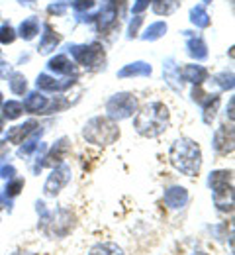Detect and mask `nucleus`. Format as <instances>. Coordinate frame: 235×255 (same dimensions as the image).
<instances>
[{"mask_svg":"<svg viewBox=\"0 0 235 255\" xmlns=\"http://www.w3.org/2000/svg\"><path fill=\"white\" fill-rule=\"evenodd\" d=\"M35 212L39 216L37 228L49 238V240H61L67 238L69 234L75 230L77 218L75 214L67 208H57V210H49L41 200L35 202Z\"/></svg>","mask_w":235,"mask_h":255,"instance_id":"f257e3e1","label":"nucleus"},{"mask_svg":"<svg viewBox=\"0 0 235 255\" xmlns=\"http://www.w3.org/2000/svg\"><path fill=\"white\" fill-rule=\"evenodd\" d=\"M170 163L174 165V169H178L180 173L194 177L200 173L202 167V151L198 143H194L192 139H176L170 147Z\"/></svg>","mask_w":235,"mask_h":255,"instance_id":"f03ea898","label":"nucleus"},{"mask_svg":"<svg viewBox=\"0 0 235 255\" xmlns=\"http://www.w3.org/2000/svg\"><path fill=\"white\" fill-rule=\"evenodd\" d=\"M135 129L137 133L145 137H155L163 133L168 126V110L161 102H151L147 104L137 116H135Z\"/></svg>","mask_w":235,"mask_h":255,"instance_id":"7ed1b4c3","label":"nucleus"},{"mask_svg":"<svg viewBox=\"0 0 235 255\" xmlns=\"http://www.w3.org/2000/svg\"><path fill=\"white\" fill-rule=\"evenodd\" d=\"M208 187L214 194V204L220 212H234V177L232 171H214L208 177Z\"/></svg>","mask_w":235,"mask_h":255,"instance_id":"20e7f679","label":"nucleus"},{"mask_svg":"<svg viewBox=\"0 0 235 255\" xmlns=\"http://www.w3.org/2000/svg\"><path fill=\"white\" fill-rule=\"evenodd\" d=\"M82 133L90 143H96V145H108L120 137V129L108 118H92L84 126Z\"/></svg>","mask_w":235,"mask_h":255,"instance_id":"39448f33","label":"nucleus"},{"mask_svg":"<svg viewBox=\"0 0 235 255\" xmlns=\"http://www.w3.org/2000/svg\"><path fill=\"white\" fill-rule=\"evenodd\" d=\"M137 108V100L135 96L128 95V93H120V95H114L108 104H106V110H108V116L114 118V120H124V118H130Z\"/></svg>","mask_w":235,"mask_h":255,"instance_id":"423d86ee","label":"nucleus"},{"mask_svg":"<svg viewBox=\"0 0 235 255\" xmlns=\"http://www.w3.org/2000/svg\"><path fill=\"white\" fill-rule=\"evenodd\" d=\"M69 181H71V169H69L65 163L57 165L51 171V175L47 177V181H45V187H43L45 196H57L59 192L67 187Z\"/></svg>","mask_w":235,"mask_h":255,"instance_id":"0eeeda50","label":"nucleus"},{"mask_svg":"<svg viewBox=\"0 0 235 255\" xmlns=\"http://www.w3.org/2000/svg\"><path fill=\"white\" fill-rule=\"evenodd\" d=\"M163 200H165V204L170 210H180V208H184L188 204V191L184 187H178V185L168 187L165 194H163Z\"/></svg>","mask_w":235,"mask_h":255,"instance_id":"6e6552de","label":"nucleus"},{"mask_svg":"<svg viewBox=\"0 0 235 255\" xmlns=\"http://www.w3.org/2000/svg\"><path fill=\"white\" fill-rule=\"evenodd\" d=\"M214 147L220 151V153H228L234 149V133L230 129L228 133V128L222 126L218 131H216V137H214Z\"/></svg>","mask_w":235,"mask_h":255,"instance_id":"1a4fd4ad","label":"nucleus"},{"mask_svg":"<svg viewBox=\"0 0 235 255\" xmlns=\"http://www.w3.org/2000/svg\"><path fill=\"white\" fill-rule=\"evenodd\" d=\"M47 104H49V100H47L45 96L34 93V95H30L26 98V102H24L22 106H24V110H28L30 114H39V112H43V110L47 108Z\"/></svg>","mask_w":235,"mask_h":255,"instance_id":"9d476101","label":"nucleus"},{"mask_svg":"<svg viewBox=\"0 0 235 255\" xmlns=\"http://www.w3.org/2000/svg\"><path fill=\"white\" fill-rule=\"evenodd\" d=\"M88 255H126V254H124V250H122L118 244H114V242H100V244H96V246L90 248Z\"/></svg>","mask_w":235,"mask_h":255,"instance_id":"9b49d317","label":"nucleus"},{"mask_svg":"<svg viewBox=\"0 0 235 255\" xmlns=\"http://www.w3.org/2000/svg\"><path fill=\"white\" fill-rule=\"evenodd\" d=\"M35 128H37L35 122H26V124H22V126L12 128V129L8 131V139L14 141V143H20L24 137H28L32 131H35Z\"/></svg>","mask_w":235,"mask_h":255,"instance_id":"f8f14e48","label":"nucleus"},{"mask_svg":"<svg viewBox=\"0 0 235 255\" xmlns=\"http://www.w3.org/2000/svg\"><path fill=\"white\" fill-rule=\"evenodd\" d=\"M37 87L43 89V91L55 93V91H65V89H69V87H71V81L59 83V81H55V79H51V77H47V75H41V77H37Z\"/></svg>","mask_w":235,"mask_h":255,"instance_id":"ddd939ff","label":"nucleus"},{"mask_svg":"<svg viewBox=\"0 0 235 255\" xmlns=\"http://www.w3.org/2000/svg\"><path fill=\"white\" fill-rule=\"evenodd\" d=\"M22 112H24V106H22L18 100H8V102L4 104V118H8V120L20 118Z\"/></svg>","mask_w":235,"mask_h":255,"instance_id":"4468645a","label":"nucleus"},{"mask_svg":"<svg viewBox=\"0 0 235 255\" xmlns=\"http://www.w3.org/2000/svg\"><path fill=\"white\" fill-rule=\"evenodd\" d=\"M184 77H186V81H192V83H202V81H206L208 73H206V69H202V67L190 65V67H186V69H184Z\"/></svg>","mask_w":235,"mask_h":255,"instance_id":"2eb2a0df","label":"nucleus"},{"mask_svg":"<svg viewBox=\"0 0 235 255\" xmlns=\"http://www.w3.org/2000/svg\"><path fill=\"white\" fill-rule=\"evenodd\" d=\"M24 189V179H18V177H14V179H10L8 183H6V189H4V196L6 198H14V196H18L20 191Z\"/></svg>","mask_w":235,"mask_h":255,"instance_id":"dca6fc26","label":"nucleus"},{"mask_svg":"<svg viewBox=\"0 0 235 255\" xmlns=\"http://www.w3.org/2000/svg\"><path fill=\"white\" fill-rule=\"evenodd\" d=\"M151 73V67L145 63H134L130 67H126L124 71H120V77H132V75H149Z\"/></svg>","mask_w":235,"mask_h":255,"instance_id":"f3484780","label":"nucleus"},{"mask_svg":"<svg viewBox=\"0 0 235 255\" xmlns=\"http://www.w3.org/2000/svg\"><path fill=\"white\" fill-rule=\"evenodd\" d=\"M10 89H12L14 95H24V91H26V79L22 75H14L10 79Z\"/></svg>","mask_w":235,"mask_h":255,"instance_id":"a211bd4d","label":"nucleus"},{"mask_svg":"<svg viewBox=\"0 0 235 255\" xmlns=\"http://www.w3.org/2000/svg\"><path fill=\"white\" fill-rule=\"evenodd\" d=\"M0 177H4V179H14L16 177V169L12 167V165H0Z\"/></svg>","mask_w":235,"mask_h":255,"instance_id":"6ab92c4d","label":"nucleus"},{"mask_svg":"<svg viewBox=\"0 0 235 255\" xmlns=\"http://www.w3.org/2000/svg\"><path fill=\"white\" fill-rule=\"evenodd\" d=\"M190 255H210V254H206V252H194V254H190Z\"/></svg>","mask_w":235,"mask_h":255,"instance_id":"aec40b11","label":"nucleus"},{"mask_svg":"<svg viewBox=\"0 0 235 255\" xmlns=\"http://www.w3.org/2000/svg\"><path fill=\"white\" fill-rule=\"evenodd\" d=\"M12 255H32V254H26V252H18V254H12Z\"/></svg>","mask_w":235,"mask_h":255,"instance_id":"412c9836","label":"nucleus"},{"mask_svg":"<svg viewBox=\"0 0 235 255\" xmlns=\"http://www.w3.org/2000/svg\"><path fill=\"white\" fill-rule=\"evenodd\" d=\"M0 104H2V95H0Z\"/></svg>","mask_w":235,"mask_h":255,"instance_id":"4be33fe9","label":"nucleus"}]
</instances>
